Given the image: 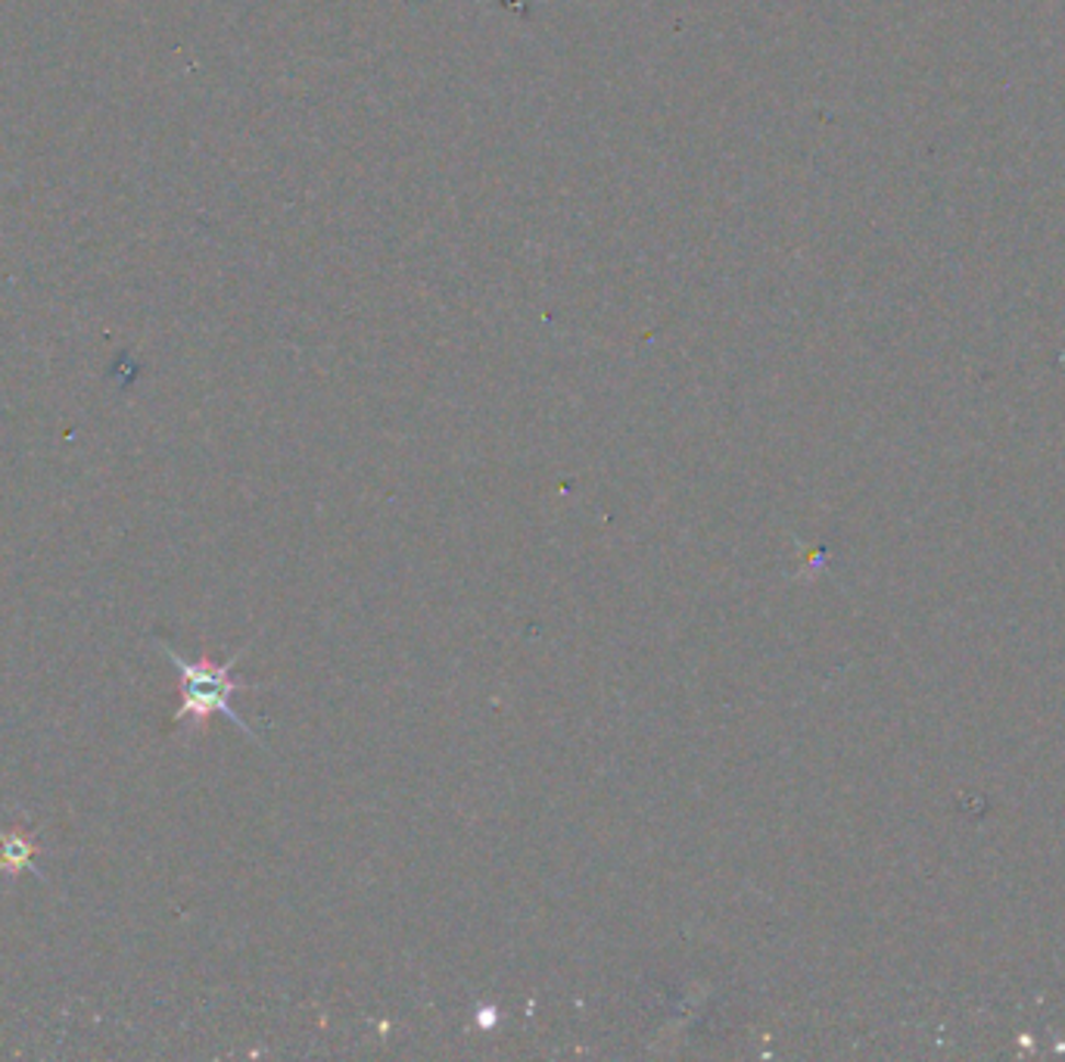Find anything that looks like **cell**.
Listing matches in <instances>:
<instances>
[{
	"mask_svg": "<svg viewBox=\"0 0 1065 1062\" xmlns=\"http://www.w3.org/2000/svg\"><path fill=\"white\" fill-rule=\"evenodd\" d=\"M153 646H157V649L162 651L172 664H175L178 673H181V705H178L175 717H172V727L191 723L194 729H203L206 723H209V717L221 713V717H228V720H231V723H234V727L240 729L253 745H262V739H259L256 732L247 727V720L231 708V695H234V692L256 689V686H250V683H243V680H234L237 661L243 658V651L247 649L234 651L228 661L216 664V661H209V654H203V658H197V661H187V658H181V654H178L165 639H159V636L153 639Z\"/></svg>",
	"mask_w": 1065,
	"mask_h": 1062,
	"instance_id": "6da1fadb",
	"label": "cell"
},
{
	"mask_svg": "<svg viewBox=\"0 0 1065 1062\" xmlns=\"http://www.w3.org/2000/svg\"><path fill=\"white\" fill-rule=\"evenodd\" d=\"M35 854H38V842H32V835H25L22 829H13V832L0 829V876L3 872L35 869V864H32Z\"/></svg>",
	"mask_w": 1065,
	"mask_h": 1062,
	"instance_id": "7a4b0ae2",
	"label": "cell"
}]
</instances>
